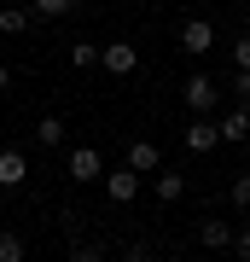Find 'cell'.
<instances>
[{
    "label": "cell",
    "instance_id": "cell-1",
    "mask_svg": "<svg viewBox=\"0 0 250 262\" xmlns=\"http://www.w3.org/2000/svg\"><path fill=\"white\" fill-rule=\"evenodd\" d=\"M122 169H134V175H157L163 169V151L151 146V140H128V163Z\"/></svg>",
    "mask_w": 250,
    "mask_h": 262
},
{
    "label": "cell",
    "instance_id": "cell-2",
    "mask_svg": "<svg viewBox=\"0 0 250 262\" xmlns=\"http://www.w3.org/2000/svg\"><path fill=\"white\" fill-rule=\"evenodd\" d=\"M99 58H105V70H111V76H134V70H140V53H134V41H111V47H105Z\"/></svg>",
    "mask_w": 250,
    "mask_h": 262
},
{
    "label": "cell",
    "instance_id": "cell-3",
    "mask_svg": "<svg viewBox=\"0 0 250 262\" xmlns=\"http://www.w3.org/2000/svg\"><path fill=\"white\" fill-rule=\"evenodd\" d=\"M180 47L192 53V58H198V53H210V47H215V29H210L204 18H186V24H180Z\"/></svg>",
    "mask_w": 250,
    "mask_h": 262
},
{
    "label": "cell",
    "instance_id": "cell-4",
    "mask_svg": "<svg viewBox=\"0 0 250 262\" xmlns=\"http://www.w3.org/2000/svg\"><path fill=\"white\" fill-rule=\"evenodd\" d=\"M215 134H221V140H233V146L250 140V111H244V105H227L221 122H215Z\"/></svg>",
    "mask_w": 250,
    "mask_h": 262
},
{
    "label": "cell",
    "instance_id": "cell-5",
    "mask_svg": "<svg viewBox=\"0 0 250 262\" xmlns=\"http://www.w3.org/2000/svg\"><path fill=\"white\" fill-rule=\"evenodd\" d=\"M186 105H192L198 117H204V111H215V82H210L204 70H198V76H186Z\"/></svg>",
    "mask_w": 250,
    "mask_h": 262
},
{
    "label": "cell",
    "instance_id": "cell-6",
    "mask_svg": "<svg viewBox=\"0 0 250 262\" xmlns=\"http://www.w3.org/2000/svg\"><path fill=\"white\" fill-rule=\"evenodd\" d=\"M215 146H221V134H215L210 117H192V122H186V151H215Z\"/></svg>",
    "mask_w": 250,
    "mask_h": 262
},
{
    "label": "cell",
    "instance_id": "cell-7",
    "mask_svg": "<svg viewBox=\"0 0 250 262\" xmlns=\"http://www.w3.org/2000/svg\"><path fill=\"white\" fill-rule=\"evenodd\" d=\"M99 181H105V192H111L117 204H128V198L140 192V175H134V169H111V175H99Z\"/></svg>",
    "mask_w": 250,
    "mask_h": 262
},
{
    "label": "cell",
    "instance_id": "cell-8",
    "mask_svg": "<svg viewBox=\"0 0 250 262\" xmlns=\"http://www.w3.org/2000/svg\"><path fill=\"white\" fill-rule=\"evenodd\" d=\"M70 175H76V181H99V175H105L99 151H93V146H82V151H70Z\"/></svg>",
    "mask_w": 250,
    "mask_h": 262
},
{
    "label": "cell",
    "instance_id": "cell-9",
    "mask_svg": "<svg viewBox=\"0 0 250 262\" xmlns=\"http://www.w3.org/2000/svg\"><path fill=\"white\" fill-rule=\"evenodd\" d=\"M198 239H204L210 251H227V245H233V222H221V215H210V222H198Z\"/></svg>",
    "mask_w": 250,
    "mask_h": 262
},
{
    "label": "cell",
    "instance_id": "cell-10",
    "mask_svg": "<svg viewBox=\"0 0 250 262\" xmlns=\"http://www.w3.org/2000/svg\"><path fill=\"white\" fill-rule=\"evenodd\" d=\"M24 175H29V163H24V151H12V146H6V151H0V187H18Z\"/></svg>",
    "mask_w": 250,
    "mask_h": 262
},
{
    "label": "cell",
    "instance_id": "cell-11",
    "mask_svg": "<svg viewBox=\"0 0 250 262\" xmlns=\"http://www.w3.org/2000/svg\"><path fill=\"white\" fill-rule=\"evenodd\" d=\"M180 192H186V175H175V169H157V198H163V204H175Z\"/></svg>",
    "mask_w": 250,
    "mask_h": 262
},
{
    "label": "cell",
    "instance_id": "cell-12",
    "mask_svg": "<svg viewBox=\"0 0 250 262\" xmlns=\"http://www.w3.org/2000/svg\"><path fill=\"white\" fill-rule=\"evenodd\" d=\"M0 29L6 35H24L29 29V6H0Z\"/></svg>",
    "mask_w": 250,
    "mask_h": 262
},
{
    "label": "cell",
    "instance_id": "cell-13",
    "mask_svg": "<svg viewBox=\"0 0 250 262\" xmlns=\"http://www.w3.org/2000/svg\"><path fill=\"white\" fill-rule=\"evenodd\" d=\"M82 0H29V12L35 18H64V12H76Z\"/></svg>",
    "mask_w": 250,
    "mask_h": 262
},
{
    "label": "cell",
    "instance_id": "cell-14",
    "mask_svg": "<svg viewBox=\"0 0 250 262\" xmlns=\"http://www.w3.org/2000/svg\"><path fill=\"white\" fill-rule=\"evenodd\" d=\"M227 198H233V210H250V169H244V175H233Z\"/></svg>",
    "mask_w": 250,
    "mask_h": 262
},
{
    "label": "cell",
    "instance_id": "cell-15",
    "mask_svg": "<svg viewBox=\"0 0 250 262\" xmlns=\"http://www.w3.org/2000/svg\"><path fill=\"white\" fill-rule=\"evenodd\" d=\"M0 262H24V239L0 227Z\"/></svg>",
    "mask_w": 250,
    "mask_h": 262
},
{
    "label": "cell",
    "instance_id": "cell-16",
    "mask_svg": "<svg viewBox=\"0 0 250 262\" xmlns=\"http://www.w3.org/2000/svg\"><path fill=\"white\" fill-rule=\"evenodd\" d=\"M41 146H58V140H64V122H58V117H41Z\"/></svg>",
    "mask_w": 250,
    "mask_h": 262
},
{
    "label": "cell",
    "instance_id": "cell-17",
    "mask_svg": "<svg viewBox=\"0 0 250 262\" xmlns=\"http://www.w3.org/2000/svg\"><path fill=\"white\" fill-rule=\"evenodd\" d=\"M70 64H76V70L93 64V41H76V47H70Z\"/></svg>",
    "mask_w": 250,
    "mask_h": 262
},
{
    "label": "cell",
    "instance_id": "cell-18",
    "mask_svg": "<svg viewBox=\"0 0 250 262\" xmlns=\"http://www.w3.org/2000/svg\"><path fill=\"white\" fill-rule=\"evenodd\" d=\"M122 262H151V245H146V239L128 245V251H122Z\"/></svg>",
    "mask_w": 250,
    "mask_h": 262
},
{
    "label": "cell",
    "instance_id": "cell-19",
    "mask_svg": "<svg viewBox=\"0 0 250 262\" xmlns=\"http://www.w3.org/2000/svg\"><path fill=\"white\" fill-rule=\"evenodd\" d=\"M233 58H239V70H250V35H239V41H233Z\"/></svg>",
    "mask_w": 250,
    "mask_h": 262
},
{
    "label": "cell",
    "instance_id": "cell-20",
    "mask_svg": "<svg viewBox=\"0 0 250 262\" xmlns=\"http://www.w3.org/2000/svg\"><path fill=\"white\" fill-rule=\"evenodd\" d=\"M70 262H105V251H93V245H76V251H70Z\"/></svg>",
    "mask_w": 250,
    "mask_h": 262
},
{
    "label": "cell",
    "instance_id": "cell-21",
    "mask_svg": "<svg viewBox=\"0 0 250 262\" xmlns=\"http://www.w3.org/2000/svg\"><path fill=\"white\" fill-rule=\"evenodd\" d=\"M233 94H239V99L250 105V70H239V76H233Z\"/></svg>",
    "mask_w": 250,
    "mask_h": 262
},
{
    "label": "cell",
    "instance_id": "cell-22",
    "mask_svg": "<svg viewBox=\"0 0 250 262\" xmlns=\"http://www.w3.org/2000/svg\"><path fill=\"white\" fill-rule=\"evenodd\" d=\"M233 251H239V256L250 262V227H239V233H233Z\"/></svg>",
    "mask_w": 250,
    "mask_h": 262
},
{
    "label": "cell",
    "instance_id": "cell-23",
    "mask_svg": "<svg viewBox=\"0 0 250 262\" xmlns=\"http://www.w3.org/2000/svg\"><path fill=\"white\" fill-rule=\"evenodd\" d=\"M6 88H12V70H6V64H0V94H6Z\"/></svg>",
    "mask_w": 250,
    "mask_h": 262
},
{
    "label": "cell",
    "instance_id": "cell-24",
    "mask_svg": "<svg viewBox=\"0 0 250 262\" xmlns=\"http://www.w3.org/2000/svg\"><path fill=\"white\" fill-rule=\"evenodd\" d=\"M244 227H250V210H244Z\"/></svg>",
    "mask_w": 250,
    "mask_h": 262
}]
</instances>
